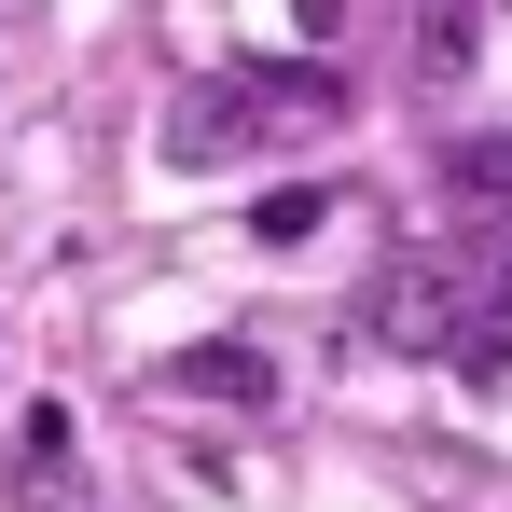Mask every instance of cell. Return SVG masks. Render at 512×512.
<instances>
[{
	"label": "cell",
	"mask_w": 512,
	"mask_h": 512,
	"mask_svg": "<svg viewBox=\"0 0 512 512\" xmlns=\"http://www.w3.org/2000/svg\"><path fill=\"white\" fill-rule=\"evenodd\" d=\"M14 485H70V402H28V429H14Z\"/></svg>",
	"instance_id": "cell-6"
},
{
	"label": "cell",
	"mask_w": 512,
	"mask_h": 512,
	"mask_svg": "<svg viewBox=\"0 0 512 512\" xmlns=\"http://www.w3.org/2000/svg\"><path fill=\"white\" fill-rule=\"evenodd\" d=\"M319 222H333V194H319V180H291V194H263V208H250V236H263V250H305Z\"/></svg>",
	"instance_id": "cell-7"
},
{
	"label": "cell",
	"mask_w": 512,
	"mask_h": 512,
	"mask_svg": "<svg viewBox=\"0 0 512 512\" xmlns=\"http://www.w3.org/2000/svg\"><path fill=\"white\" fill-rule=\"evenodd\" d=\"M471 56H485V14H471V0H429V28H416V70H429V84H457Z\"/></svg>",
	"instance_id": "cell-5"
},
{
	"label": "cell",
	"mask_w": 512,
	"mask_h": 512,
	"mask_svg": "<svg viewBox=\"0 0 512 512\" xmlns=\"http://www.w3.org/2000/svg\"><path fill=\"white\" fill-rule=\"evenodd\" d=\"M443 167H457V194H485V208H512V139H499V125H485V139H457Z\"/></svg>",
	"instance_id": "cell-9"
},
{
	"label": "cell",
	"mask_w": 512,
	"mask_h": 512,
	"mask_svg": "<svg viewBox=\"0 0 512 512\" xmlns=\"http://www.w3.org/2000/svg\"><path fill=\"white\" fill-rule=\"evenodd\" d=\"M167 388H180V402H236V416H250V402H277V360L236 346V333H208V346H180V360H167Z\"/></svg>",
	"instance_id": "cell-3"
},
{
	"label": "cell",
	"mask_w": 512,
	"mask_h": 512,
	"mask_svg": "<svg viewBox=\"0 0 512 512\" xmlns=\"http://www.w3.org/2000/svg\"><path fill=\"white\" fill-rule=\"evenodd\" d=\"M263 125H333V111H346V84H333V56H305V70H291V56H277V70H263Z\"/></svg>",
	"instance_id": "cell-4"
},
{
	"label": "cell",
	"mask_w": 512,
	"mask_h": 512,
	"mask_svg": "<svg viewBox=\"0 0 512 512\" xmlns=\"http://www.w3.org/2000/svg\"><path fill=\"white\" fill-rule=\"evenodd\" d=\"M485 305H512V263H471V250H402L374 277V346H402V360H443V346L471 333Z\"/></svg>",
	"instance_id": "cell-1"
},
{
	"label": "cell",
	"mask_w": 512,
	"mask_h": 512,
	"mask_svg": "<svg viewBox=\"0 0 512 512\" xmlns=\"http://www.w3.org/2000/svg\"><path fill=\"white\" fill-rule=\"evenodd\" d=\"M153 153H167L180 180H208V167H250V153H263V97H250V84H194V97L167 111V125H153Z\"/></svg>",
	"instance_id": "cell-2"
},
{
	"label": "cell",
	"mask_w": 512,
	"mask_h": 512,
	"mask_svg": "<svg viewBox=\"0 0 512 512\" xmlns=\"http://www.w3.org/2000/svg\"><path fill=\"white\" fill-rule=\"evenodd\" d=\"M443 360H457V388H499V374H512V305H485V319L443 346Z\"/></svg>",
	"instance_id": "cell-8"
},
{
	"label": "cell",
	"mask_w": 512,
	"mask_h": 512,
	"mask_svg": "<svg viewBox=\"0 0 512 512\" xmlns=\"http://www.w3.org/2000/svg\"><path fill=\"white\" fill-rule=\"evenodd\" d=\"M291 28H305V42H333V28H346V0H291Z\"/></svg>",
	"instance_id": "cell-10"
}]
</instances>
